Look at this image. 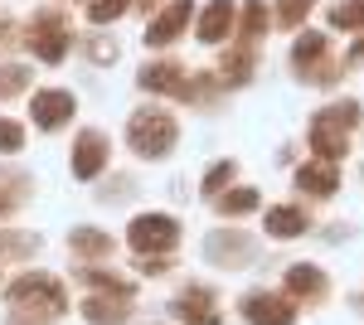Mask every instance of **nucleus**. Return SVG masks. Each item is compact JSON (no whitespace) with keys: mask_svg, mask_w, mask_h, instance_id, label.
<instances>
[{"mask_svg":"<svg viewBox=\"0 0 364 325\" xmlns=\"http://www.w3.org/2000/svg\"><path fill=\"white\" fill-rule=\"evenodd\" d=\"M360 127V102L355 97H340V102H331V107H321L316 117H311V151L321 156V161H340L345 151H350V132Z\"/></svg>","mask_w":364,"mask_h":325,"instance_id":"obj_1","label":"nucleus"},{"mask_svg":"<svg viewBox=\"0 0 364 325\" xmlns=\"http://www.w3.org/2000/svg\"><path fill=\"white\" fill-rule=\"evenodd\" d=\"M127 141H132L136 156L161 161V156L175 151V141H180V122L161 107H141V112H132V122H127Z\"/></svg>","mask_w":364,"mask_h":325,"instance_id":"obj_2","label":"nucleus"},{"mask_svg":"<svg viewBox=\"0 0 364 325\" xmlns=\"http://www.w3.org/2000/svg\"><path fill=\"white\" fill-rule=\"evenodd\" d=\"M291 68H296V78L311 82V87L336 82V63H331V44H326V34L301 29V39L291 44Z\"/></svg>","mask_w":364,"mask_h":325,"instance_id":"obj_3","label":"nucleus"},{"mask_svg":"<svg viewBox=\"0 0 364 325\" xmlns=\"http://www.w3.org/2000/svg\"><path fill=\"white\" fill-rule=\"evenodd\" d=\"M25 44L34 49V58H44V63H63L68 44H73L63 10H39V15L29 20V29H25Z\"/></svg>","mask_w":364,"mask_h":325,"instance_id":"obj_4","label":"nucleus"},{"mask_svg":"<svg viewBox=\"0 0 364 325\" xmlns=\"http://www.w3.org/2000/svg\"><path fill=\"white\" fill-rule=\"evenodd\" d=\"M10 301L15 306H29V311H44V316H63L68 311V292L58 277H44V272H29L10 287Z\"/></svg>","mask_w":364,"mask_h":325,"instance_id":"obj_5","label":"nucleus"},{"mask_svg":"<svg viewBox=\"0 0 364 325\" xmlns=\"http://www.w3.org/2000/svg\"><path fill=\"white\" fill-rule=\"evenodd\" d=\"M127 243L136 247L141 257H161V252H170L180 243V223L170 214H136L132 228H127Z\"/></svg>","mask_w":364,"mask_h":325,"instance_id":"obj_6","label":"nucleus"},{"mask_svg":"<svg viewBox=\"0 0 364 325\" xmlns=\"http://www.w3.org/2000/svg\"><path fill=\"white\" fill-rule=\"evenodd\" d=\"M73 112H78V102H73L68 87H39V92L29 97V117H34L39 132H58Z\"/></svg>","mask_w":364,"mask_h":325,"instance_id":"obj_7","label":"nucleus"},{"mask_svg":"<svg viewBox=\"0 0 364 325\" xmlns=\"http://www.w3.org/2000/svg\"><path fill=\"white\" fill-rule=\"evenodd\" d=\"M136 82L146 87V92H166V97H195V73H185V68H180V63H170V58H161V63H146Z\"/></svg>","mask_w":364,"mask_h":325,"instance_id":"obj_8","label":"nucleus"},{"mask_svg":"<svg viewBox=\"0 0 364 325\" xmlns=\"http://www.w3.org/2000/svg\"><path fill=\"white\" fill-rule=\"evenodd\" d=\"M107 156H112V141H107V132H78V141H73V175L78 180H97L102 170H107Z\"/></svg>","mask_w":364,"mask_h":325,"instance_id":"obj_9","label":"nucleus"},{"mask_svg":"<svg viewBox=\"0 0 364 325\" xmlns=\"http://www.w3.org/2000/svg\"><path fill=\"white\" fill-rule=\"evenodd\" d=\"M190 20H195V0H170L166 10L146 25V44L151 49H166V44H175L185 29H190Z\"/></svg>","mask_w":364,"mask_h":325,"instance_id":"obj_10","label":"nucleus"},{"mask_svg":"<svg viewBox=\"0 0 364 325\" xmlns=\"http://www.w3.org/2000/svg\"><path fill=\"white\" fill-rule=\"evenodd\" d=\"M243 316H248V325H291L296 321V301L277 297V292H248Z\"/></svg>","mask_w":364,"mask_h":325,"instance_id":"obj_11","label":"nucleus"},{"mask_svg":"<svg viewBox=\"0 0 364 325\" xmlns=\"http://www.w3.org/2000/svg\"><path fill=\"white\" fill-rule=\"evenodd\" d=\"M175 316L185 325H224V311H219V301H214L209 287H185L175 297Z\"/></svg>","mask_w":364,"mask_h":325,"instance_id":"obj_12","label":"nucleus"},{"mask_svg":"<svg viewBox=\"0 0 364 325\" xmlns=\"http://www.w3.org/2000/svg\"><path fill=\"white\" fill-rule=\"evenodd\" d=\"M83 316L92 325H127V316H132V292H92L83 301Z\"/></svg>","mask_w":364,"mask_h":325,"instance_id":"obj_13","label":"nucleus"},{"mask_svg":"<svg viewBox=\"0 0 364 325\" xmlns=\"http://www.w3.org/2000/svg\"><path fill=\"white\" fill-rule=\"evenodd\" d=\"M287 297L301 301V306H316V301H326V272L311 267V262H296V267H287Z\"/></svg>","mask_w":364,"mask_h":325,"instance_id":"obj_14","label":"nucleus"},{"mask_svg":"<svg viewBox=\"0 0 364 325\" xmlns=\"http://www.w3.org/2000/svg\"><path fill=\"white\" fill-rule=\"evenodd\" d=\"M204 257H209V262H224V267L248 262V257H252V238H248V233H224V228H219V233L204 238Z\"/></svg>","mask_w":364,"mask_h":325,"instance_id":"obj_15","label":"nucleus"},{"mask_svg":"<svg viewBox=\"0 0 364 325\" xmlns=\"http://www.w3.org/2000/svg\"><path fill=\"white\" fill-rule=\"evenodd\" d=\"M296 190L331 199V194L340 190V161H321V156H316L311 165H301V170H296Z\"/></svg>","mask_w":364,"mask_h":325,"instance_id":"obj_16","label":"nucleus"},{"mask_svg":"<svg viewBox=\"0 0 364 325\" xmlns=\"http://www.w3.org/2000/svg\"><path fill=\"white\" fill-rule=\"evenodd\" d=\"M195 34H199V44H224L228 34H233V0H209Z\"/></svg>","mask_w":364,"mask_h":325,"instance_id":"obj_17","label":"nucleus"},{"mask_svg":"<svg viewBox=\"0 0 364 325\" xmlns=\"http://www.w3.org/2000/svg\"><path fill=\"white\" fill-rule=\"evenodd\" d=\"M311 228L306 209H296V204H277V209H267V233L272 238H301Z\"/></svg>","mask_w":364,"mask_h":325,"instance_id":"obj_18","label":"nucleus"},{"mask_svg":"<svg viewBox=\"0 0 364 325\" xmlns=\"http://www.w3.org/2000/svg\"><path fill=\"white\" fill-rule=\"evenodd\" d=\"M252 58H257V44H238V49H228L224 63H219V82H228V87L248 82L252 78Z\"/></svg>","mask_w":364,"mask_h":325,"instance_id":"obj_19","label":"nucleus"},{"mask_svg":"<svg viewBox=\"0 0 364 325\" xmlns=\"http://www.w3.org/2000/svg\"><path fill=\"white\" fill-rule=\"evenodd\" d=\"M68 247H73L78 257H112V238H107L102 228H73V233H68Z\"/></svg>","mask_w":364,"mask_h":325,"instance_id":"obj_20","label":"nucleus"},{"mask_svg":"<svg viewBox=\"0 0 364 325\" xmlns=\"http://www.w3.org/2000/svg\"><path fill=\"white\" fill-rule=\"evenodd\" d=\"M25 194H29V175L10 170V165H0V218L10 214V209H15Z\"/></svg>","mask_w":364,"mask_h":325,"instance_id":"obj_21","label":"nucleus"},{"mask_svg":"<svg viewBox=\"0 0 364 325\" xmlns=\"http://www.w3.org/2000/svg\"><path fill=\"white\" fill-rule=\"evenodd\" d=\"M267 34V10L262 0H243V20H238V44H257Z\"/></svg>","mask_w":364,"mask_h":325,"instance_id":"obj_22","label":"nucleus"},{"mask_svg":"<svg viewBox=\"0 0 364 325\" xmlns=\"http://www.w3.org/2000/svg\"><path fill=\"white\" fill-rule=\"evenodd\" d=\"M214 204H219V214H252V209H257L262 199H257V190L238 185V190H224L219 199H214Z\"/></svg>","mask_w":364,"mask_h":325,"instance_id":"obj_23","label":"nucleus"},{"mask_svg":"<svg viewBox=\"0 0 364 325\" xmlns=\"http://www.w3.org/2000/svg\"><path fill=\"white\" fill-rule=\"evenodd\" d=\"M132 5H136V0H87V20H92V25H112Z\"/></svg>","mask_w":364,"mask_h":325,"instance_id":"obj_24","label":"nucleus"},{"mask_svg":"<svg viewBox=\"0 0 364 325\" xmlns=\"http://www.w3.org/2000/svg\"><path fill=\"white\" fill-rule=\"evenodd\" d=\"M29 252H39V238H34V233H0V262H5V257L20 262Z\"/></svg>","mask_w":364,"mask_h":325,"instance_id":"obj_25","label":"nucleus"},{"mask_svg":"<svg viewBox=\"0 0 364 325\" xmlns=\"http://www.w3.org/2000/svg\"><path fill=\"white\" fill-rule=\"evenodd\" d=\"M331 25L336 29H364V0H340V5H331Z\"/></svg>","mask_w":364,"mask_h":325,"instance_id":"obj_26","label":"nucleus"},{"mask_svg":"<svg viewBox=\"0 0 364 325\" xmlns=\"http://www.w3.org/2000/svg\"><path fill=\"white\" fill-rule=\"evenodd\" d=\"M29 87V68H20V63H0V102L5 97H20Z\"/></svg>","mask_w":364,"mask_h":325,"instance_id":"obj_27","label":"nucleus"},{"mask_svg":"<svg viewBox=\"0 0 364 325\" xmlns=\"http://www.w3.org/2000/svg\"><path fill=\"white\" fill-rule=\"evenodd\" d=\"M311 10H316V0H277V25L301 29V20H306Z\"/></svg>","mask_w":364,"mask_h":325,"instance_id":"obj_28","label":"nucleus"},{"mask_svg":"<svg viewBox=\"0 0 364 325\" xmlns=\"http://www.w3.org/2000/svg\"><path fill=\"white\" fill-rule=\"evenodd\" d=\"M228 180H233V161L209 165V175H204V194H214V199H219V190H228Z\"/></svg>","mask_w":364,"mask_h":325,"instance_id":"obj_29","label":"nucleus"},{"mask_svg":"<svg viewBox=\"0 0 364 325\" xmlns=\"http://www.w3.org/2000/svg\"><path fill=\"white\" fill-rule=\"evenodd\" d=\"M20 146H25V127H20V122H5V117H0V156H15Z\"/></svg>","mask_w":364,"mask_h":325,"instance_id":"obj_30","label":"nucleus"},{"mask_svg":"<svg viewBox=\"0 0 364 325\" xmlns=\"http://www.w3.org/2000/svg\"><path fill=\"white\" fill-rule=\"evenodd\" d=\"M87 54H92V63H112L117 44H107V39H87Z\"/></svg>","mask_w":364,"mask_h":325,"instance_id":"obj_31","label":"nucleus"},{"mask_svg":"<svg viewBox=\"0 0 364 325\" xmlns=\"http://www.w3.org/2000/svg\"><path fill=\"white\" fill-rule=\"evenodd\" d=\"M54 321V316H44V311H39V316H25V306H15V316H10V325H49Z\"/></svg>","mask_w":364,"mask_h":325,"instance_id":"obj_32","label":"nucleus"},{"mask_svg":"<svg viewBox=\"0 0 364 325\" xmlns=\"http://www.w3.org/2000/svg\"><path fill=\"white\" fill-rule=\"evenodd\" d=\"M141 272H146V277H161V272H166V257H141Z\"/></svg>","mask_w":364,"mask_h":325,"instance_id":"obj_33","label":"nucleus"},{"mask_svg":"<svg viewBox=\"0 0 364 325\" xmlns=\"http://www.w3.org/2000/svg\"><path fill=\"white\" fill-rule=\"evenodd\" d=\"M350 63H364V34H360V44L350 49Z\"/></svg>","mask_w":364,"mask_h":325,"instance_id":"obj_34","label":"nucleus"},{"mask_svg":"<svg viewBox=\"0 0 364 325\" xmlns=\"http://www.w3.org/2000/svg\"><path fill=\"white\" fill-rule=\"evenodd\" d=\"M136 5H141V10H156V5H161V0H136Z\"/></svg>","mask_w":364,"mask_h":325,"instance_id":"obj_35","label":"nucleus"},{"mask_svg":"<svg viewBox=\"0 0 364 325\" xmlns=\"http://www.w3.org/2000/svg\"><path fill=\"white\" fill-rule=\"evenodd\" d=\"M0 34H5V25H0Z\"/></svg>","mask_w":364,"mask_h":325,"instance_id":"obj_36","label":"nucleus"},{"mask_svg":"<svg viewBox=\"0 0 364 325\" xmlns=\"http://www.w3.org/2000/svg\"><path fill=\"white\" fill-rule=\"evenodd\" d=\"M360 306H364V297H360Z\"/></svg>","mask_w":364,"mask_h":325,"instance_id":"obj_37","label":"nucleus"}]
</instances>
